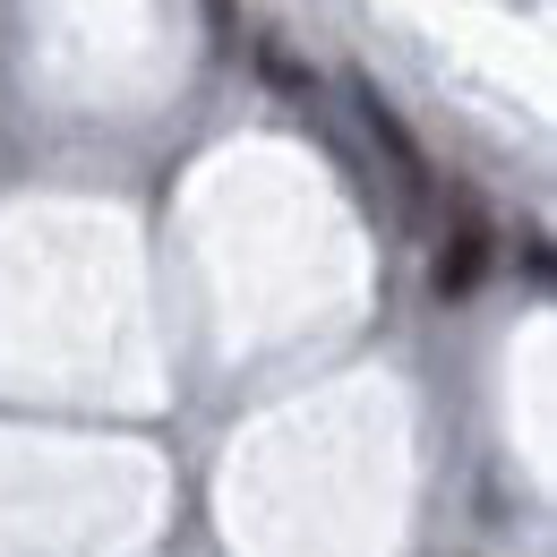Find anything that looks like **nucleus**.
I'll return each mask as SVG.
<instances>
[{"instance_id": "1", "label": "nucleus", "mask_w": 557, "mask_h": 557, "mask_svg": "<svg viewBox=\"0 0 557 557\" xmlns=\"http://www.w3.org/2000/svg\"><path fill=\"white\" fill-rule=\"evenodd\" d=\"M351 112H360V138L386 154V181H395V198H404V214H429V154H420V138L404 129V112L369 86V77H351Z\"/></svg>"}, {"instance_id": "2", "label": "nucleus", "mask_w": 557, "mask_h": 557, "mask_svg": "<svg viewBox=\"0 0 557 557\" xmlns=\"http://www.w3.org/2000/svg\"><path fill=\"white\" fill-rule=\"evenodd\" d=\"M488 214L481 207H455V232H446V249H437V300H463V292H481V275H488Z\"/></svg>"}]
</instances>
